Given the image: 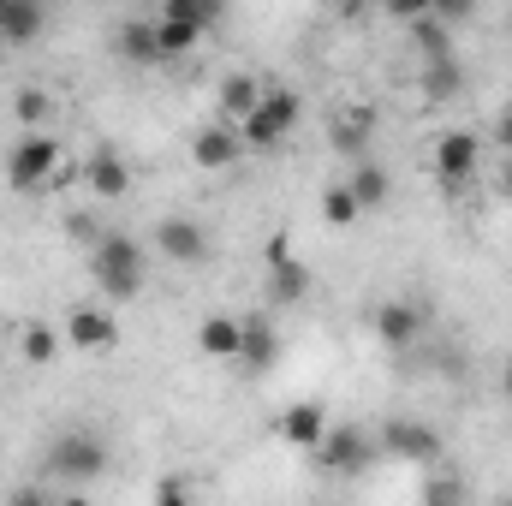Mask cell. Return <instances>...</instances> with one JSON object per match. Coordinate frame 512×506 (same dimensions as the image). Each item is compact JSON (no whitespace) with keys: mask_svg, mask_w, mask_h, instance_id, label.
<instances>
[{"mask_svg":"<svg viewBox=\"0 0 512 506\" xmlns=\"http://www.w3.org/2000/svg\"><path fill=\"white\" fill-rule=\"evenodd\" d=\"M90 268H96V286H102L114 304H126V298L143 292V245H137L131 233H102Z\"/></svg>","mask_w":512,"mask_h":506,"instance_id":"6da1fadb","label":"cell"},{"mask_svg":"<svg viewBox=\"0 0 512 506\" xmlns=\"http://www.w3.org/2000/svg\"><path fill=\"white\" fill-rule=\"evenodd\" d=\"M304 120V102H298V90H286V84H274V90H262V102H256L251 120H239V143L245 149H280L292 126Z\"/></svg>","mask_w":512,"mask_h":506,"instance_id":"7a4b0ae2","label":"cell"},{"mask_svg":"<svg viewBox=\"0 0 512 506\" xmlns=\"http://www.w3.org/2000/svg\"><path fill=\"white\" fill-rule=\"evenodd\" d=\"M108 471V441L96 435V429H66V435H54V447H48V477H60V483H96Z\"/></svg>","mask_w":512,"mask_h":506,"instance_id":"3957f363","label":"cell"},{"mask_svg":"<svg viewBox=\"0 0 512 506\" xmlns=\"http://www.w3.org/2000/svg\"><path fill=\"white\" fill-rule=\"evenodd\" d=\"M60 173V143L48 137V131H24L18 143H12V155H6V179H12V191H42L48 179Z\"/></svg>","mask_w":512,"mask_h":506,"instance_id":"277c9868","label":"cell"},{"mask_svg":"<svg viewBox=\"0 0 512 506\" xmlns=\"http://www.w3.org/2000/svg\"><path fill=\"white\" fill-rule=\"evenodd\" d=\"M316 459L328 465V471H370L376 459H382V441H376V429H358V423H334L328 435H322V447H316Z\"/></svg>","mask_w":512,"mask_h":506,"instance_id":"5b68a950","label":"cell"},{"mask_svg":"<svg viewBox=\"0 0 512 506\" xmlns=\"http://www.w3.org/2000/svg\"><path fill=\"white\" fill-rule=\"evenodd\" d=\"M376 441H382L387 459H399V465H435V459H441V435H435L429 423H417V417H393V423H382Z\"/></svg>","mask_w":512,"mask_h":506,"instance_id":"8992f818","label":"cell"},{"mask_svg":"<svg viewBox=\"0 0 512 506\" xmlns=\"http://www.w3.org/2000/svg\"><path fill=\"white\" fill-rule=\"evenodd\" d=\"M155 251L167 262H179V268H197V262H209V227L191 221V215H167L155 227Z\"/></svg>","mask_w":512,"mask_h":506,"instance_id":"52a82bcc","label":"cell"},{"mask_svg":"<svg viewBox=\"0 0 512 506\" xmlns=\"http://www.w3.org/2000/svg\"><path fill=\"white\" fill-rule=\"evenodd\" d=\"M477 161H483V137L477 131H441L435 137V179L453 191V185H465L471 173H477Z\"/></svg>","mask_w":512,"mask_h":506,"instance_id":"ba28073f","label":"cell"},{"mask_svg":"<svg viewBox=\"0 0 512 506\" xmlns=\"http://www.w3.org/2000/svg\"><path fill=\"white\" fill-rule=\"evenodd\" d=\"M328 429H334V423H328V411H322L316 399H292V405L274 417V435H280L286 447H304V453H316Z\"/></svg>","mask_w":512,"mask_h":506,"instance_id":"9c48e42d","label":"cell"},{"mask_svg":"<svg viewBox=\"0 0 512 506\" xmlns=\"http://www.w3.org/2000/svg\"><path fill=\"white\" fill-rule=\"evenodd\" d=\"M84 185H90V197H102V203L126 197V191H131V167H126V155H120L114 143L90 149V161H84Z\"/></svg>","mask_w":512,"mask_h":506,"instance_id":"30bf717a","label":"cell"},{"mask_svg":"<svg viewBox=\"0 0 512 506\" xmlns=\"http://www.w3.org/2000/svg\"><path fill=\"white\" fill-rule=\"evenodd\" d=\"M60 334H66V346H78V352H114V346H120L114 310H72Z\"/></svg>","mask_w":512,"mask_h":506,"instance_id":"8fae6325","label":"cell"},{"mask_svg":"<svg viewBox=\"0 0 512 506\" xmlns=\"http://www.w3.org/2000/svg\"><path fill=\"white\" fill-rule=\"evenodd\" d=\"M155 42H161V60H179V54H191L197 42H203V24L197 18H185L173 0L155 12Z\"/></svg>","mask_w":512,"mask_h":506,"instance_id":"7c38bea8","label":"cell"},{"mask_svg":"<svg viewBox=\"0 0 512 506\" xmlns=\"http://www.w3.org/2000/svg\"><path fill=\"white\" fill-rule=\"evenodd\" d=\"M417 334H423V310H417V304L387 298L382 310H376V340H382V346H411Z\"/></svg>","mask_w":512,"mask_h":506,"instance_id":"4fadbf2b","label":"cell"},{"mask_svg":"<svg viewBox=\"0 0 512 506\" xmlns=\"http://www.w3.org/2000/svg\"><path fill=\"white\" fill-rule=\"evenodd\" d=\"M239 155H245V143H239V131H227V126L197 131V143H191V161H197L203 173H221V167H233Z\"/></svg>","mask_w":512,"mask_h":506,"instance_id":"5bb4252c","label":"cell"},{"mask_svg":"<svg viewBox=\"0 0 512 506\" xmlns=\"http://www.w3.org/2000/svg\"><path fill=\"white\" fill-rule=\"evenodd\" d=\"M114 48L126 54L131 66H161V42H155V18H126Z\"/></svg>","mask_w":512,"mask_h":506,"instance_id":"9a60e30c","label":"cell"},{"mask_svg":"<svg viewBox=\"0 0 512 506\" xmlns=\"http://www.w3.org/2000/svg\"><path fill=\"white\" fill-rule=\"evenodd\" d=\"M239 340H245V322L239 316H203V328H197L203 358H239Z\"/></svg>","mask_w":512,"mask_h":506,"instance_id":"2e32d148","label":"cell"},{"mask_svg":"<svg viewBox=\"0 0 512 506\" xmlns=\"http://www.w3.org/2000/svg\"><path fill=\"white\" fill-rule=\"evenodd\" d=\"M268 292H274V304H298V298L310 292V268H304L298 256L268 262Z\"/></svg>","mask_w":512,"mask_h":506,"instance_id":"e0dca14e","label":"cell"},{"mask_svg":"<svg viewBox=\"0 0 512 506\" xmlns=\"http://www.w3.org/2000/svg\"><path fill=\"white\" fill-rule=\"evenodd\" d=\"M346 191L358 197V209H382L387 197H393V179H387V167H376V161H358L352 179H346Z\"/></svg>","mask_w":512,"mask_h":506,"instance_id":"ac0fdd59","label":"cell"},{"mask_svg":"<svg viewBox=\"0 0 512 506\" xmlns=\"http://www.w3.org/2000/svg\"><path fill=\"white\" fill-rule=\"evenodd\" d=\"M42 30V6L36 0H6L0 6V42H30Z\"/></svg>","mask_w":512,"mask_h":506,"instance_id":"d6986e66","label":"cell"},{"mask_svg":"<svg viewBox=\"0 0 512 506\" xmlns=\"http://www.w3.org/2000/svg\"><path fill=\"white\" fill-rule=\"evenodd\" d=\"M256 102H262V84H256L251 72H233V78H221V108H227L233 120H251Z\"/></svg>","mask_w":512,"mask_h":506,"instance_id":"ffe728a7","label":"cell"},{"mask_svg":"<svg viewBox=\"0 0 512 506\" xmlns=\"http://www.w3.org/2000/svg\"><path fill=\"white\" fill-rule=\"evenodd\" d=\"M459 84H465V72H459V60H453V54H435V60H423V90H429L435 102L459 96Z\"/></svg>","mask_w":512,"mask_h":506,"instance_id":"44dd1931","label":"cell"},{"mask_svg":"<svg viewBox=\"0 0 512 506\" xmlns=\"http://www.w3.org/2000/svg\"><path fill=\"white\" fill-rule=\"evenodd\" d=\"M60 328H48V322H24V334H18V352H24V364H54V352H60Z\"/></svg>","mask_w":512,"mask_h":506,"instance_id":"7402d4cb","label":"cell"},{"mask_svg":"<svg viewBox=\"0 0 512 506\" xmlns=\"http://www.w3.org/2000/svg\"><path fill=\"white\" fill-rule=\"evenodd\" d=\"M274 352H280V340H274V328H268V322H245V340H239V358H245L251 370H268V364H274Z\"/></svg>","mask_w":512,"mask_h":506,"instance_id":"603a6c76","label":"cell"},{"mask_svg":"<svg viewBox=\"0 0 512 506\" xmlns=\"http://www.w3.org/2000/svg\"><path fill=\"white\" fill-rule=\"evenodd\" d=\"M358 215H364V209H358V197H352L346 185H328V191H322V221H328V227H352Z\"/></svg>","mask_w":512,"mask_h":506,"instance_id":"cb8c5ba5","label":"cell"},{"mask_svg":"<svg viewBox=\"0 0 512 506\" xmlns=\"http://www.w3.org/2000/svg\"><path fill=\"white\" fill-rule=\"evenodd\" d=\"M12 114H18V126H42L48 120V96L42 90H18L12 96Z\"/></svg>","mask_w":512,"mask_h":506,"instance_id":"d4e9b609","label":"cell"},{"mask_svg":"<svg viewBox=\"0 0 512 506\" xmlns=\"http://www.w3.org/2000/svg\"><path fill=\"white\" fill-rule=\"evenodd\" d=\"M364 137H370V114H352V120H340V126H334V149H340V155H352V149H364Z\"/></svg>","mask_w":512,"mask_h":506,"instance_id":"484cf974","label":"cell"},{"mask_svg":"<svg viewBox=\"0 0 512 506\" xmlns=\"http://www.w3.org/2000/svg\"><path fill=\"white\" fill-rule=\"evenodd\" d=\"M423 506H465V495H459V477H429Z\"/></svg>","mask_w":512,"mask_h":506,"instance_id":"4316f807","label":"cell"},{"mask_svg":"<svg viewBox=\"0 0 512 506\" xmlns=\"http://www.w3.org/2000/svg\"><path fill=\"white\" fill-rule=\"evenodd\" d=\"M155 506H197V501H191L185 477H161V483H155Z\"/></svg>","mask_w":512,"mask_h":506,"instance_id":"83f0119b","label":"cell"},{"mask_svg":"<svg viewBox=\"0 0 512 506\" xmlns=\"http://www.w3.org/2000/svg\"><path fill=\"white\" fill-rule=\"evenodd\" d=\"M495 149H501V155L512 161V102L501 108V114H495Z\"/></svg>","mask_w":512,"mask_h":506,"instance_id":"f1b7e54d","label":"cell"},{"mask_svg":"<svg viewBox=\"0 0 512 506\" xmlns=\"http://www.w3.org/2000/svg\"><path fill=\"white\" fill-rule=\"evenodd\" d=\"M6 506H54V501H48L36 483H24V489H12V501H6Z\"/></svg>","mask_w":512,"mask_h":506,"instance_id":"f546056e","label":"cell"},{"mask_svg":"<svg viewBox=\"0 0 512 506\" xmlns=\"http://www.w3.org/2000/svg\"><path fill=\"white\" fill-rule=\"evenodd\" d=\"M54 506H90V501H84V495H60Z\"/></svg>","mask_w":512,"mask_h":506,"instance_id":"4dcf8cb0","label":"cell"},{"mask_svg":"<svg viewBox=\"0 0 512 506\" xmlns=\"http://www.w3.org/2000/svg\"><path fill=\"white\" fill-rule=\"evenodd\" d=\"M501 191H507V197H512V161H507V167H501Z\"/></svg>","mask_w":512,"mask_h":506,"instance_id":"1f68e13d","label":"cell"},{"mask_svg":"<svg viewBox=\"0 0 512 506\" xmlns=\"http://www.w3.org/2000/svg\"><path fill=\"white\" fill-rule=\"evenodd\" d=\"M507 393H512V358H507Z\"/></svg>","mask_w":512,"mask_h":506,"instance_id":"d6a6232c","label":"cell"},{"mask_svg":"<svg viewBox=\"0 0 512 506\" xmlns=\"http://www.w3.org/2000/svg\"><path fill=\"white\" fill-rule=\"evenodd\" d=\"M501 506H512V495H501Z\"/></svg>","mask_w":512,"mask_h":506,"instance_id":"836d02e7","label":"cell"}]
</instances>
